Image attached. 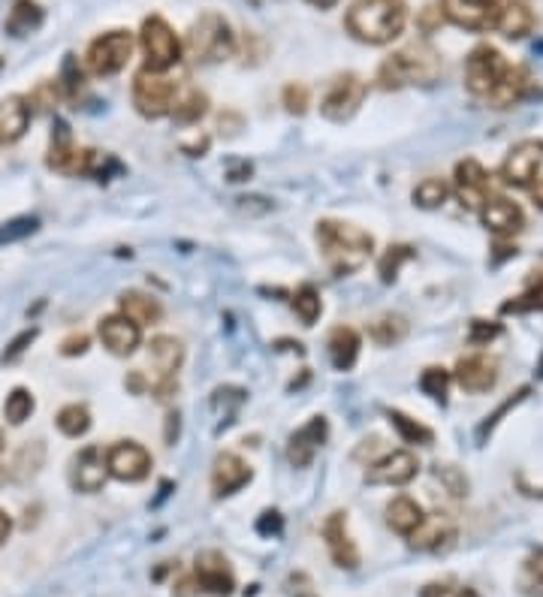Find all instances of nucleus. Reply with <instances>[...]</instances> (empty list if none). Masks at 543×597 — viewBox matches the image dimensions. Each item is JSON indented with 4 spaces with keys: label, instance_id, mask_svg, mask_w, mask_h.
I'll use <instances>...</instances> for the list:
<instances>
[{
    "label": "nucleus",
    "instance_id": "f257e3e1",
    "mask_svg": "<svg viewBox=\"0 0 543 597\" xmlns=\"http://www.w3.org/2000/svg\"><path fill=\"white\" fill-rule=\"evenodd\" d=\"M314 236H317V245H320V254H323L326 266L335 275L359 272L362 266L369 263V257L375 251L372 233H366L356 224H344V221H320Z\"/></svg>",
    "mask_w": 543,
    "mask_h": 597
},
{
    "label": "nucleus",
    "instance_id": "f03ea898",
    "mask_svg": "<svg viewBox=\"0 0 543 597\" xmlns=\"http://www.w3.org/2000/svg\"><path fill=\"white\" fill-rule=\"evenodd\" d=\"M353 40L369 46L393 43L408 25V4L405 0H356L344 19Z\"/></svg>",
    "mask_w": 543,
    "mask_h": 597
},
{
    "label": "nucleus",
    "instance_id": "7ed1b4c3",
    "mask_svg": "<svg viewBox=\"0 0 543 597\" xmlns=\"http://www.w3.org/2000/svg\"><path fill=\"white\" fill-rule=\"evenodd\" d=\"M441 73V58L435 49L414 43L408 49L393 52L381 67H378V85L384 91H399L408 85H429Z\"/></svg>",
    "mask_w": 543,
    "mask_h": 597
},
{
    "label": "nucleus",
    "instance_id": "20e7f679",
    "mask_svg": "<svg viewBox=\"0 0 543 597\" xmlns=\"http://www.w3.org/2000/svg\"><path fill=\"white\" fill-rule=\"evenodd\" d=\"M185 52L194 64H221L236 55V34L224 16L203 13L185 37Z\"/></svg>",
    "mask_w": 543,
    "mask_h": 597
},
{
    "label": "nucleus",
    "instance_id": "39448f33",
    "mask_svg": "<svg viewBox=\"0 0 543 597\" xmlns=\"http://www.w3.org/2000/svg\"><path fill=\"white\" fill-rule=\"evenodd\" d=\"M139 46H142V55H145V70H151V73H166L169 67H175L181 61V52H185L181 49L178 34L160 16H148L142 22Z\"/></svg>",
    "mask_w": 543,
    "mask_h": 597
},
{
    "label": "nucleus",
    "instance_id": "423d86ee",
    "mask_svg": "<svg viewBox=\"0 0 543 597\" xmlns=\"http://www.w3.org/2000/svg\"><path fill=\"white\" fill-rule=\"evenodd\" d=\"M178 103V82L169 79L166 73H151L139 70L133 79V106L142 118H163L172 115Z\"/></svg>",
    "mask_w": 543,
    "mask_h": 597
},
{
    "label": "nucleus",
    "instance_id": "0eeeda50",
    "mask_svg": "<svg viewBox=\"0 0 543 597\" xmlns=\"http://www.w3.org/2000/svg\"><path fill=\"white\" fill-rule=\"evenodd\" d=\"M130 58H133V34L118 28V31L100 34V37L88 46V52H85V67H88L91 76L106 79V76L121 73V70L127 67Z\"/></svg>",
    "mask_w": 543,
    "mask_h": 597
},
{
    "label": "nucleus",
    "instance_id": "6e6552de",
    "mask_svg": "<svg viewBox=\"0 0 543 597\" xmlns=\"http://www.w3.org/2000/svg\"><path fill=\"white\" fill-rule=\"evenodd\" d=\"M507 67H510V64L504 61V55H501L495 46L483 43V46L471 49V55L465 58V88H468L474 97L489 100V94H492V91L498 88V82L504 79Z\"/></svg>",
    "mask_w": 543,
    "mask_h": 597
},
{
    "label": "nucleus",
    "instance_id": "1a4fd4ad",
    "mask_svg": "<svg viewBox=\"0 0 543 597\" xmlns=\"http://www.w3.org/2000/svg\"><path fill=\"white\" fill-rule=\"evenodd\" d=\"M513 0H441V13L462 31H495Z\"/></svg>",
    "mask_w": 543,
    "mask_h": 597
},
{
    "label": "nucleus",
    "instance_id": "9d476101",
    "mask_svg": "<svg viewBox=\"0 0 543 597\" xmlns=\"http://www.w3.org/2000/svg\"><path fill=\"white\" fill-rule=\"evenodd\" d=\"M366 94H369V85H366V82H362L356 73H344V76H338V79L329 85V91L323 94V100H320V115H323L326 121L344 124V121H350V118L359 112V106H362V100H366Z\"/></svg>",
    "mask_w": 543,
    "mask_h": 597
},
{
    "label": "nucleus",
    "instance_id": "9b49d317",
    "mask_svg": "<svg viewBox=\"0 0 543 597\" xmlns=\"http://www.w3.org/2000/svg\"><path fill=\"white\" fill-rule=\"evenodd\" d=\"M97 160V151L91 148H79L73 142V133L64 121H55L52 130V145H49V169L64 172V175H91Z\"/></svg>",
    "mask_w": 543,
    "mask_h": 597
},
{
    "label": "nucleus",
    "instance_id": "f8f14e48",
    "mask_svg": "<svg viewBox=\"0 0 543 597\" xmlns=\"http://www.w3.org/2000/svg\"><path fill=\"white\" fill-rule=\"evenodd\" d=\"M540 169H543V139H522L507 151L498 178L510 187H531L540 178Z\"/></svg>",
    "mask_w": 543,
    "mask_h": 597
},
{
    "label": "nucleus",
    "instance_id": "ddd939ff",
    "mask_svg": "<svg viewBox=\"0 0 543 597\" xmlns=\"http://www.w3.org/2000/svg\"><path fill=\"white\" fill-rule=\"evenodd\" d=\"M106 468L121 483H142L151 474V453L136 441H118L106 450Z\"/></svg>",
    "mask_w": 543,
    "mask_h": 597
},
{
    "label": "nucleus",
    "instance_id": "4468645a",
    "mask_svg": "<svg viewBox=\"0 0 543 597\" xmlns=\"http://www.w3.org/2000/svg\"><path fill=\"white\" fill-rule=\"evenodd\" d=\"M194 582H197V588H203L215 597H230L233 588H236V576H233L227 555L218 552V549L200 552L197 561H194Z\"/></svg>",
    "mask_w": 543,
    "mask_h": 597
},
{
    "label": "nucleus",
    "instance_id": "2eb2a0df",
    "mask_svg": "<svg viewBox=\"0 0 543 597\" xmlns=\"http://www.w3.org/2000/svg\"><path fill=\"white\" fill-rule=\"evenodd\" d=\"M420 474V459L411 450H396L369 465L366 483L369 486H408Z\"/></svg>",
    "mask_w": 543,
    "mask_h": 597
},
{
    "label": "nucleus",
    "instance_id": "dca6fc26",
    "mask_svg": "<svg viewBox=\"0 0 543 597\" xmlns=\"http://www.w3.org/2000/svg\"><path fill=\"white\" fill-rule=\"evenodd\" d=\"M453 187H456V196L462 199V206H465V209L480 212V209H483V203L489 199V172L480 166V160L465 157V160H459V163H456Z\"/></svg>",
    "mask_w": 543,
    "mask_h": 597
},
{
    "label": "nucleus",
    "instance_id": "f3484780",
    "mask_svg": "<svg viewBox=\"0 0 543 597\" xmlns=\"http://www.w3.org/2000/svg\"><path fill=\"white\" fill-rule=\"evenodd\" d=\"M480 221L492 236L513 239L525 227V212L519 209V203H513L507 196H489L480 209Z\"/></svg>",
    "mask_w": 543,
    "mask_h": 597
},
{
    "label": "nucleus",
    "instance_id": "a211bd4d",
    "mask_svg": "<svg viewBox=\"0 0 543 597\" xmlns=\"http://www.w3.org/2000/svg\"><path fill=\"white\" fill-rule=\"evenodd\" d=\"M323 540H326V549L332 555V561L344 570H356L359 567V549L350 537V528H347V513L335 510L326 516L323 522Z\"/></svg>",
    "mask_w": 543,
    "mask_h": 597
},
{
    "label": "nucleus",
    "instance_id": "6ab92c4d",
    "mask_svg": "<svg viewBox=\"0 0 543 597\" xmlns=\"http://www.w3.org/2000/svg\"><path fill=\"white\" fill-rule=\"evenodd\" d=\"M456 383L465 389V392H489L495 383H498V362L492 356H483V353H474V356H462L456 362V371H453Z\"/></svg>",
    "mask_w": 543,
    "mask_h": 597
},
{
    "label": "nucleus",
    "instance_id": "aec40b11",
    "mask_svg": "<svg viewBox=\"0 0 543 597\" xmlns=\"http://www.w3.org/2000/svg\"><path fill=\"white\" fill-rule=\"evenodd\" d=\"M326 435H329V426H326V417H311L287 444V459L293 468H308L317 456V450L326 444Z\"/></svg>",
    "mask_w": 543,
    "mask_h": 597
},
{
    "label": "nucleus",
    "instance_id": "412c9836",
    "mask_svg": "<svg viewBox=\"0 0 543 597\" xmlns=\"http://www.w3.org/2000/svg\"><path fill=\"white\" fill-rule=\"evenodd\" d=\"M100 341L115 356H130L142 344V326L124 314H112L100 320Z\"/></svg>",
    "mask_w": 543,
    "mask_h": 597
},
{
    "label": "nucleus",
    "instance_id": "4be33fe9",
    "mask_svg": "<svg viewBox=\"0 0 543 597\" xmlns=\"http://www.w3.org/2000/svg\"><path fill=\"white\" fill-rule=\"evenodd\" d=\"M31 115H34V109H31L28 97H22V94H10L0 100V145L19 142L28 133Z\"/></svg>",
    "mask_w": 543,
    "mask_h": 597
},
{
    "label": "nucleus",
    "instance_id": "5701e85b",
    "mask_svg": "<svg viewBox=\"0 0 543 597\" xmlns=\"http://www.w3.org/2000/svg\"><path fill=\"white\" fill-rule=\"evenodd\" d=\"M254 480V471L236 456V453H221L215 459V468H212V489L218 498H227L233 492H239L242 486H248Z\"/></svg>",
    "mask_w": 543,
    "mask_h": 597
},
{
    "label": "nucleus",
    "instance_id": "b1692460",
    "mask_svg": "<svg viewBox=\"0 0 543 597\" xmlns=\"http://www.w3.org/2000/svg\"><path fill=\"white\" fill-rule=\"evenodd\" d=\"M148 362L154 368V383L175 380V371L181 368V362H185V347H181V341L172 335H157L148 344Z\"/></svg>",
    "mask_w": 543,
    "mask_h": 597
},
{
    "label": "nucleus",
    "instance_id": "393cba45",
    "mask_svg": "<svg viewBox=\"0 0 543 597\" xmlns=\"http://www.w3.org/2000/svg\"><path fill=\"white\" fill-rule=\"evenodd\" d=\"M109 468H106V453L100 447H85L76 456V468H73V486L79 492H100L106 486Z\"/></svg>",
    "mask_w": 543,
    "mask_h": 597
},
{
    "label": "nucleus",
    "instance_id": "a878e982",
    "mask_svg": "<svg viewBox=\"0 0 543 597\" xmlns=\"http://www.w3.org/2000/svg\"><path fill=\"white\" fill-rule=\"evenodd\" d=\"M453 537H456V522H453V516H447V513H432V516H423L420 528H417L408 540H411V546L420 549V552H435V549L447 546Z\"/></svg>",
    "mask_w": 543,
    "mask_h": 597
},
{
    "label": "nucleus",
    "instance_id": "bb28decb",
    "mask_svg": "<svg viewBox=\"0 0 543 597\" xmlns=\"http://www.w3.org/2000/svg\"><path fill=\"white\" fill-rule=\"evenodd\" d=\"M528 91H531L528 70L519 67V64H510L507 73H504V79L498 82V88L489 94V106L492 109H513L516 103H522L528 97Z\"/></svg>",
    "mask_w": 543,
    "mask_h": 597
},
{
    "label": "nucleus",
    "instance_id": "cd10ccee",
    "mask_svg": "<svg viewBox=\"0 0 543 597\" xmlns=\"http://www.w3.org/2000/svg\"><path fill=\"white\" fill-rule=\"evenodd\" d=\"M43 22H46V13H43V7L37 4V0H16L7 22H4V28H7L10 37L25 40L31 34H37L43 28Z\"/></svg>",
    "mask_w": 543,
    "mask_h": 597
},
{
    "label": "nucleus",
    "instance_id": "c85d7f7f",
    "mask_svg": "<svg viewBox=\"0 0 543 597\" xmlns=\"http://www.w3.org/2000/svg\"><path fill=\"white\" fill-rule=\"evenodd\" d=\"M118 308H121L124 317H130V320L139 323V326H154V323H160V317H163L160 302H157L154 296H148V293H139V290H127V293L118 299Z\"/></svg>",
    "mask_w": 543,
    "mask_h": 597
},
{
    "label": "nucleus",
    "instance_id": "c756f323",
    "mask_svg": "<svg viewBox=\"0 0 543 597\" xmlns=\"http://www.w3.org/2000/svg\"><path fill=\"white\" fill-rule=\"evenodd\" d=\"M423 507L414 501V498H408V495H399V498H393L390 504H387V525L396 531V534H402V537H411L417 528H420V522H423Z\"/></svg>",
    "mask_w": 543,
    "mask_h": 597
},
{
    "label": "nucleus",
    "instance_id": "7c9ffc66",
    "mask_svg": "<svg viewBox=\"0 0 543 597\" xmlns=\"http://www.w3.org/2000/svg\"><path fill=\"white\" fill-rule=\"evenodd\" d=\"M329 359L335 371H350L359 359V335L350 326H338L329 335Z\"/></svg>",
    "mask_w": 543,
    "mask_h": 597
},
{
    "label": "nucleus",
    "instance_id": "2f4dec72",
    "mask_svg": "<svg viewBox=\"0 0 543 597\" xmlns=\"http://www.w3.org/2000/svg\"><path fill=\"white\" fill-rule=\"evenodd\" d=\"M531 28H534V13H531V7L525 4V0H513V4L501 13L498 25H495V31L504 40H522V37L531 34Z\"/></svg>",
    "mask_w": 543,
    "mask_h": 597
},
{
    "label": "nucleus",
    "instance_id": "473e14b6",
    "mask_svg": "<svg viewBox=\"0 0 543 597\" xmlns=\"http://www.w3.org/2000/svg\"><path fill=\"white\" fill-rule=\"evenodd\" d=\"M408 320L402 317V314H384V317H378L372 326H369V335H372V341L375 344H381V347H393V344H399V341H405L408 338Z\"/></svg>",
    "mask_w": 543,
    "mask_h": 597
},
{
    "label": "nucleus",
    "instance_id": "72a5a7b5",
    "mask_svg": "<svg viewBox=\"0 0 543 597\" xmlns=\"http://www.w3.org/2000/svg\"><path fill=\"white\" fill-rule=\"evenodd\" d=\"M528 311H543V272L534 275L519 296L501 305V314H528Z\"/></svg>",
    "mask_w": 543,
    "mask_h": 597
},
{
    "label": "nucleus",
    "instance_id": "f704fd0d",
    "mask_svg": "<svg viewBox=\"0 0 543 597\" xmlns=\"http://www.w3.org/2000/svg\"><path fill=\"white\" fill-rule=\"evenodd\" d=\"M516 585L525 597H543V546L525 558Z\"/></svg>",
    "mask_w": 543,
    "mask_h": 597
},
{
    "label": "nucleus",
    "instance_id": "c9c22d12",
    "mask_svg": "<svg viewBox=\"0 0 543 597\" xmlns=\"http://www.w3.org/2000/svg\"><path fill=\"white\" fill-rule=\"evenodd\" d=\"M387 417H390L393 429L399 432V438H402L405 444H420V447H429V444L435 441L432 429H426L423 423L411 420L408 414H402V411H387Z\"/></svg>",
    "mask_w": 543,
    "mask_h": 597
},
{
    "label": "nucleus",
    "instance_id": "e433bc0d",
    "mask_svg": "<svg viewBox=\"0 0 543 597\" xmlns=\"http://www.w3.org/2000/svg\"><path fill=\"white\" fill-rule=\"evenodd\" d=\"M206 112H209V97H206L203 91L191 88L185 97H178V103H175V109H172V118H175L178 124H197Z\"/></svg>",
    "mask_w": 543,
    "mask_h": 597
},
{
    "label": "nucleus",
    "instance_id": "4c0bfd02",
    "mask_svg": "<svg viewBox=\"0 0 543 597\" xmlns=\"http://www.w3.org/2000/svg\"><path fill=\"white\" fill-rule=\"evenodd\" d=\"M450 196V184L444 178H423L414 187V206L420 209H441Z\"/></svg>",
    "mask_w": 543,
    "mask_h": 597
},
{
    "label": "nucleus",
    "instance_id": "58836bf2",
    "mask_svg": "<svg viewBox=\"0 0 543 597\" xmlns=\"http://www.w3.org/2000/svg\"><path fill=\"white\" fill-rule=\"evenodd\" d=\"M293 311H296V317H299L305 326H314V323L320 320V311H323V299H320L317 287L302 284V287L296 290V296H293Z\"/></svg>",
    "mask_w": 543,
    "mask_h": 597
},
{
    "label": "nucleus",
    "instance_id": "ea45409f",
    "mask_svg": "<svg viewBox=\"0 0 543 597\" xmlns=\"http://www.w3.org/2000/svg\"><path fill=\"white\" fill-rule=\"evenodd\" d=\"M450 383H453V374L441 365H429L423 374H420V389L435 398V402H447V392H450Z\"/></svg>",
    "mask_w": 543,
    "mask_h": 597
},
{
    "label": "nucleus",
    "instance_id": "a19ab883",
    "mask_svg": "<svg viewBox=\"0 0 543 597\" xmlns=\"http://www.w3.org/2000/svg\"><path fill=\"white\" fill-rule=\"evenodd\" d=\"M34 408H37V402H34V395H31L25 386L13 389V392L7 395V402H4V414H7V420H10L13 426H22L25 420H31Z\"/></svg>",
    "mask_w": 543,
    "mask_h": 597
},
{
    "label": "nucleus",
    "instance_id": "79ce46f5",
    "mask_svg": "<svg viewBox=\"0 0 543 597\" xmlns=\"http://www.w3.org/2000/svg\"><path fill=\"white\" fill-rule=\"evenodd\" d=\"M408 260H414V248H411V245H390V248L384 251L381 263H378L381 281H384V284H393V281L399 278V269H402Z\"/></svg>",
    "mask_w": 543,
    "mask_h": 597
},
{
    "label": "nucleus",
    "instance_id": "37998d69",
    "mask_svg": "<svg viewBox=\"0 0 543 597\" xmlns=\"http://www.w3.org/2000/svg\"><path fill=\"white\" fill-rule=\"evenodd\" d=\"M58 429L67 435V438H82L88 429H91V414L85 405H67L61 414H58Z\"/></svg>",
    "mask_w": 543,
    "mask_h": 597
},
{
    "label": "nucleus",
    "instance_id": "c03bdc74",
    "mask_svg": "<svg viewBox=\"0 0 543 597\" xmlns=\"http://www.w3.org/2000/svg\"><path fill=\"white\" fill-rule=\"evenodd\" d=\"M37 227H40V221H37V218H31V215H25V218H13V221H7L4 227H0V245L22 242V239L34 236V233H37Z\"/></svg>",
    "mask_w": 543,
    "mask_h": 597
},
{
    "label": "nucleus",
    "instance_id": "a18cd8bd",
    "mask_svg": "<svg viewBox=\"0 0 543 597\" xmlns=\"http://www.w3.org/2000/svg\"><path fill=\"white\" fill-rule=\"evenodd\" d=\"M284 106H287V112H290V115H305V112H308V106H311V94H308V88H305V85H299V82H290V85L284 88Z\"/></svg>",
    "mask_w": 543,
    "mask_h": 597
},
{
    "label": "nucleus",
    "instance_id": "49530a36",
    "mask_svg": "<svg viewBox=\"0 0 543 597\" xmlns=\"http://www.w3.org/2000/svg\"><path fill=\"white\" fill-rule=\"evenodd\" d=\"M64 91H61V82H40L37 88H34V94L28 97V103H31V109L37 106V109H52L55 103H58V97H61Z\"/></svg>",
    "mask_w": 543,
    "mask_h": 597
},
{
    "label": "nucleus",
    "instance_id": "de8ad7c7",
    "mask_svg": "<svg viewBox=\"0 0 543 597\" xmlns=\"http://www.w3.org/2000/svg\"><path fill=\"white\" fill-rule=\"evenodd\" d=\"M435 477L447 486V492H450L453 498H462V495L468 492V480H465L453 465H435Z\"/></svg>",
    "mask_w": 543,
    "mask_h": 597
},
{
    "label": "nucleus",
    "instance_id": "09e8293b",
    "mask_svg": "<svg viewBox=\"0 0 543 597\" xmlns=\"http://www.w3.org/2000/svg\"><path fill=\"white\" fill-rule=\"evenodd\" d=\"M82 82H85L82 67H76V58L67 55V61H64V76H61V91H64L67 97H76V94L82 91Z\"/></svg>",
    "mask_w": 543,
    "mask_h": 597
},
{
    "label": "nucleus",
    "instance_id": "8fccbe9b",
    "mask_svg": "<svg viewBox=\"0 0 543 597\" xmlns=\"http://www.w3.org/2000/svg\"><path fill=\"white\" fill-rule=\"evenodd\" d=\"M501 332H504V329H501V323H495V320H471L468 341H471V344H477V347H483V344L495 341Z\"/></svg>",
    "mask_w": 543,
    "mask_h": 597
},
{
    "label": "nucleus",
    "instance_id": "3c124183",
    "mask_svg": "<svg viewBox=\"0 0 543 597\" xmlns=\"http://www.w3.org/2000/svg\"><path fill=\"white\" fill-rule=\"evenodd\" d=\"M420 597H480L474 588L468 585H450V582H429Z\"/></svg>",
    "mask_w": 543,
    "mask_h": 597
},
{
    "label": "nucleus",
    "instance_id": "603ef678",
    "mask_svg": "<svg viewBox=\"0 0 543 597\" xmlns=\"http://www.w3.org/2000/svg\"><path fill=\"white\" fill-rule=\"evenodd\" d=\"M34 447H37V444L25 447V450L19 453V459H16V471H13V474H16L19 480H22V477H28V474H37V468L43 465V456H46V450H40V453H37V456L31 459Z\"/></svg>",
    "mask_w": 543,
    "mask_h": 597
},
{
    "label": "nucleus",
    "instance_id": "864d4df0",
    "mask_svg": "<svg viewBox=\"0 0 543 597\" xmlns=\"http://www.w3.org/2000/svg\"><path fill=\"white\" fill-rule=\"evenodd\" d=\"M37 335H40V329H25L7 350H4V356H0V362H16L34 341H37Z\"/></svg>",
    "mask_w": 543,
    "mask_h": 597
},
{
    "label": "nucleus",
    "instance_id": "5fc2aeb1",
    "mask_svg": "<svg viewBox=\"0 0 543 597\" xmlns=\"http://www.w3.org/2000/svg\"><path fill=\"white\" fill-rule=\"evenodd\" d=\"M287 585H290V588H287V591H290V597H314L311 579H308L305 573H293Z\"/></svg>",
    "mask_w": 543,
    "mask_h": 597
},
{
    "label": "nucleus",
    "instance_id": "6e6d98bb",
    "mask_svg": "<svg viewBox=\"0 0 543 597\" xmlns=\"http://www.w3.org/2000/svg\"><path fill=\"white\" fill-rule=\"evenodd\" d=\"M85 350H88V335H85V332L70 335V338L61 344V353H64V356H79V353H85Z\"/></svg>",
    "mask_w": 543,
    "mask_h": 597
},
{
    "label": "nucleus",
    "instance_id": "4d7b16f0",
    "mask_svg": "<svg viewBox=\"0 0 543 597\" xmlns=\"http://www.w3.org/2000/svg\"><path fill=\"white\" fill-rule=\"evenodd\" d=\"M257 531H260V534H278V531H281V516H278L275 510L263 513V519H260Z\"/></svg>",
    "mask_w": 543,
    "mask_h": 597
},
{
    "label": "nucleus",
    "instance_id": "13d9d810",
    "mask_svg": "<svg viewBox=\"0 0 543 597\" xmlns=\"http://www.w3.org/2000/svg\"><path fill=\"white\" fill-rule=\"evenodd\" d=\"M10 531H13V522H10V516L4 510H0V546L10 540Z\"/></svg>",
    "mask_w": 543,
    "mask_h": 597
},
{
    "label": "nucleus",
    "instance_id": "bf43d9fd",
    "mask_svg": "<svg viewBox=\"0 0 543 597\" xmlns=\"http://www.w3.org/2000/svg\"><path fill=\"white\" fill-rule=\"evenodd\" d=\"M531 199H534L537 209H543V178H537V184L531 187Z\"/></svg>",
    "mask_w": 543,
    "mask_h": 597
},
{
    "label": "nucleus",
    "instance_id": "052dcab7",
    "mask_svg": "<svg viewBox=\"0 0 543 597\" xmlns=\"http://www.w3.org/2000/svg\"><path fill=\"white\" fill-rule=\"evenodd\" d=\"M308 4L317 7V10H332V7L338 4V0H308Z\"/></svg>",
    "mask_w": 543,
    "mask_h": 597
},
{
    "label": "nucleus",
    "instance_id": "680f3d73",
    "mask_svg": "<svg viewBox=\"0 0 543 597\" xmlns=\"http://www.w3.org/2000/svg\"><path fill=\"white\" fill-rule=\"evenodd\" d=\"M0 453H4V435H0Z\"/></svg>",
    "mask_w": 543,
    "mask_h": 597
},
{
    "label": "nucleus",
    "instance_id": "e2e57ef3",
    "mask_svg": "<svg viewBox=\"0 0 543 597\" xmlns=\"http://www.w3.org/2000/svg\"><path fill=\"white\" fill-rule=\"evenodd\" d=\"M0 67H4V61H0Z\"/></svg>",
    "mask_w": 543,
    "mask_h": 597
}]
</instances>
